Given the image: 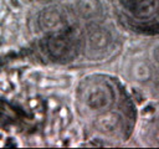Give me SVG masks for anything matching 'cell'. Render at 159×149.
Returning a JSON list of instances; mask_svg holds the SVG:
<instances>
[{"label": "cell", "instance_id": "obj_8", "mask_svg": "<svg viewBox=\"0 0 159 149\" xmlns=\"http://www.w3.org/2000/svg\"><path fill=\"white\" fill-rule=\"evenodd\" d=\"M152 58H153V62L155 63V66L159 67V42L155 43L152 48Z\"/></svg>", "mask_w": 159, "mask_h": 149}, {"label": "cell", "instance_id": "obj_7", "mask_svg": "<svg viewBox=\"0 0 159 149\" xmlns=\"http://www.w3.org/2000/svg\"><path fill=\"white\" fill-rule=\"evenodd\" d=\"M135 70L140 73V76L138 77L139 81H147V79L150 77V68L148 67V65H145V63H139V65L135 67Z\"/></svg>", "mask_w": 159, "mask_h": 149}, {"label": "cell", "instance_id": "obj_4", "mask_svg": "<svg viewBox=\"0 0 159 149\" xmlns=\"http://www.w3.org/2000/svg\"><path fill=\"white\" fill-rule=\"evenodd\" d=\"M111 43L109 34L102 27H91L86 35V47L91 53L104 51Z\"/></svg>", "mask_w": 159, "mask_h": 149}, {"label": "cell", "instance_id": "obj_5", "mask_svg": "<svg viewBox=\"0 0 159 149\" xmlns=\"http://www.w3.org/2000/svg\"><path fill=\"white\" fill-rule=\"evenodd\" d=\"M40 22H41V26L43 29H46L47 31L56 32L58 30H62V27L65 26V22H66V17L61 9L51 7L42 14Z\"/></svg>", "mask_w": 159, "mask_h": 149}, {"label": "cell", "instance_id": "obj_3", "mask_svg": "<svg viewBox=\"0 0 159 149\" xmlns=\"http://www.w3.org/2000/svg\"><path fill=\"white\" fill-rule=\"evenodd\" d=\"M125 11L139 20L153 17L159 6V0H119Z\"/></svg>", "mask_w": 159, "mask_h": 149}, {"label": "cell", "instance_id": "obj_6", "mask_svg": "<svg viewBox=\"0 0 159 149\" xmlns=\"http://www.w3.org/2000/svg\"><path fill=\"white\" fill-rule=\"evenodd\" d=\"M76 10L83 17H94L101 14V4L98 0H77Z\"/></svg>", "mask_w": 159, "mask_h": 149}, {"label": "cell", "instance_id": "obj_1", "mask_svg": "<svg viewBox=\"0 0 159 149\" xmlns=\"http://www.w3.org/2000/svg\"><path fill=\"white\" fill-rule=\"evenodd\" d=\"M47 50L56 60H68L76 52V41L68 32L56 31L47 41Z\"/></svg>", "mask_w": 159, "mask_h": 149}, {"label": "cell", "instance_id": "obj_2", "mask_svg": "<svg viewBox=\"0 0 159 149\" xmlns=\"http://www.w3.org/2000/svg\"><path fill=\"white\" fill-rule=\"evenodd\" d=\"M84 102L92 111L106 109L113 102V91L107 83H93L84 93Z\"/></svg>", "mask_w": 159, "mask_h": 149}]
</instances>
